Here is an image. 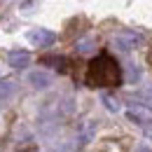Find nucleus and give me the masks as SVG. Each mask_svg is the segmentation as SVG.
Wrapping results in <instances>:
<instances>
[{"label": "nucleus", "instance_id": "7ed1b4c3", "mask_svg": "<svg viewBox=\"0 0 152 152\" xmlns=\"http://www.w3.org/2000/svg\"><path fill=\"white\" fill-rule=\"evenodd\" d=\"M126 117L133 124H152V108L140 105V103H131L126 108Z\"/></svg>", "mask_w": 152, "mask_h": 152}, {"label": "nucleus", "instance_id": "f257e3e1", "mask_svg": "<svg viewBox=\"0 0 152 152\" xmlns=\"http://www.w3.org/2000/svg\"><path fill=\"white\" fill-rule=\"evenodd\" d=\"M122 82L119 63L110 54H98L87 66V84L89 87H117Z\"/></svg>", "mask_w": 152, "mask_h": 152}, {"label": "nucleus", "instance_id": "0eeeda50", "mask_svg": "<svg viewBox=\"0 0 152 152\" xmlns=\"http://www.w3.org/2000/svg\"><path fill=\"white\" fill-rule=\"evenodd\" d=\"M14 82H10V80H5V82H0V101H5V98H10V96L14 94Z\"/></svg>", "mask_w": 152, "mask_h": 152}, {"label": "nucleus", "instance_id": "39448f33", "mask_svg": "<svg viewBox=\"0 0 152 152\" xmlns=\"http://www.w3.org/2000/svg\"><path fill=\"white\" fill-rule=\"evenodd\" d=\"M7 63H10L12 68L21 70V68H26V66L31 63V54H28V52H10V54H7Z\"/></svg>", "mask_w": 152, "mask_h": 152}, {"label": "nucleus", "instance_id": "20e7f679", "mask_svg": "<svg viewBox=\"0 0 152 152\" xmlns=\"http://www.w3.org/2000/svg\"><path fill=\"white\" fill-rule=\"evenodd\" d=\"M140 45V35H136L131 31H124V33H119V35H115V47L117 49H136Z\"/></svg>", "mask_w": 152, "mask_h": 152}, {"label": "nucleus", "instance_id": "1a4fd4ad", "mask_svg": "<svg viewBox=\"0 0 152 152\" xmlns=\"http://www.w3.org/2000/svg\"><path fill=\"white\" fill-rule=\"evenodd\" d=\"M136 152H152V150H150V148H145V145H140V148H138Z\"/></svg>", "mask_w": 152, "mask_h": 152}, {"label": "nucleus", "instance_id": "423d86ee", "mask_svg": "<svg viewBox=\"0 0 152 152\" xmlns=\"http://www.w3.org/2000/svg\"><path fill=\"white\" fill-rule=\"evenodd\" d=\"M28 84H33L35 89H47L52 84V75H47L45 70H35L28 75Z\"/></svg>", "mask_w": 152, "mask_h": 152}, {"label": "nucleus", "instance_id": "f03ea898", "mask_svg": "<svg viewBox=\"0 0 152 152\" xmlns=\"http://www.w3.org/2000/svg\"><path fill=\"white\" fill-rule=\"evenodd\" d=\"M54 40H56V35L47 28H31L26 33V42L31 47H49V45H54Z\"/></svg>", "mask_w": 152, "mask_h": 152}, {"label": "nucleus", "instance_id": "6e6552de", "mask_svg": "<svg viewBox=\"0 0 152 152\" xmlns=\"http://www.w3.org/2000/svg\"><path fill=\"white\" fill-rule=\"evenodd\" d=\"M101 98H103V103H105V108H108L110 113H117V110H119V105H117V101H115V98H113L110 94H103Z\"/></svg>", "mask_w": 152, "mask_h": 152}]
</instances>
